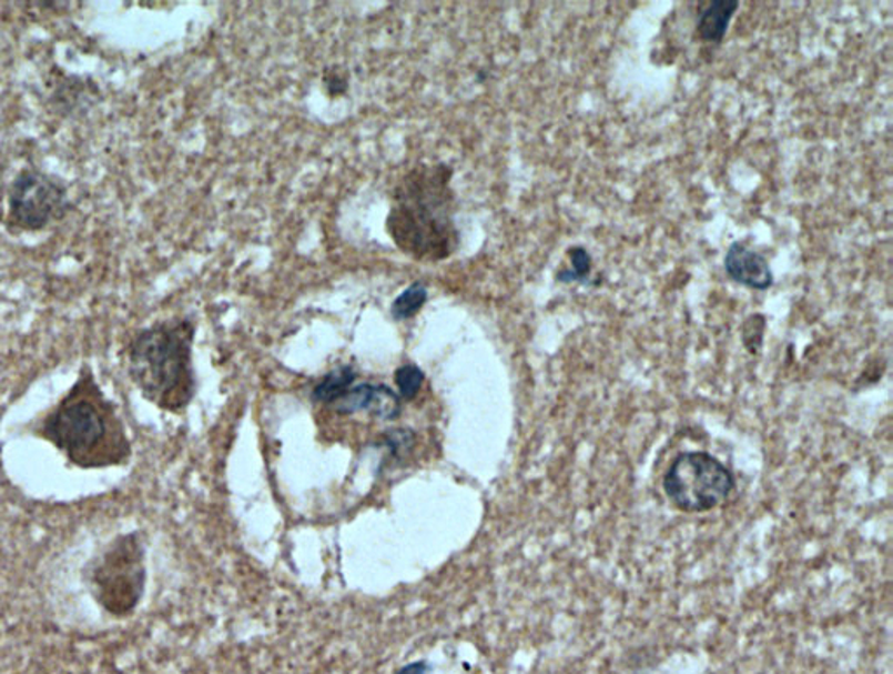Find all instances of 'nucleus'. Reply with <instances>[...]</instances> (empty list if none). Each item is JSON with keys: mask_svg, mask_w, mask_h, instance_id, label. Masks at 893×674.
<instances>
[{"mask_svg": "<svg viewBox=\"0 0 893 674\" xmlns=\"http://www.w3.org/2000/svg\"><path fill=\"white\" fill-rule=\"evenodd\" d=\"M30 432L50 442L70 465L82 471L128 465L133 456L118 405L103 392L88 364L82 365L65 395L33 421Z\"/></svg>", "mask_w": 893, "mask_h": 674, "instance_id": "nucleus-1", "label": "nucleus"}, {"mask_svg": "<svg viewBox=\"0 0 893 674\" xmlns=\"http://www.w3.org/2000/svg\"><path fill=\"white\" fill-rule=\"evenodd\" d=\"M450 180L453 168L447 164H419L396 185L386 230L408 258L445 261L459 247Z\"/></svg>", "mask_w": 893, "mask_h": 674, "instance_id": "nucleus-2", "label": "nucleus"}, {"mask_svg": "<svg viewBox=\"0 0 893 674\" xmlns=\"http://www.w3.org/2000/svg\"><path fill=\"white\" fill-rule=\"evenodd\" d=\"M194 334L192 320H163L136 332L124 350L130 380L145 401L168 413H184L196 395Z\"/></svg>", "mask_w": 893, "mask_h": 674, "instance_id": "nucleus-3", "label": "nucleus"}, {"mask_svg": "<svg viewBox=\"0 0 893 674\" xmlns=\"http://www.w3.org/2000/svg\"><path fill=\"white\" fill-rule=\"evenodd\" d=\"M87 584L94 603L114 618L130 617L139 608L148 585L142 533H119L91 560Z\"/></svg>", "mask_w": 893, "mask_h": 674, "instance_id": "nucleus-4", "label": "nucleus"}, {"mask_svg": "<svg viewBox=\"0 0 893 674\" xmlns=\"http://www.w3.org/2000/svg\"><path fill=\"white\" fill-rule=\"evenodd\" d=\"M663 490L679 511L702 514L727 502L734 490V475L712 454L688 451L673 459Z\"/></svg>", "mask_w": 893, "mask_h": 674, "instance_id": "nucleus-5", "label": "nucleus"}, {"mask_svg": "<svg viewBox=\"0 0 893 674\" xmlns=\"http://www.w3.org/2000/svg\"><path fill=\"white\" fill-rule=\"evenodd\" d=\"M69 210V192L53 177L27 168L9 189V222L23 231H41Z\"/></svg>", "mask_w": 893, "mask_h": 674, "instance_id": "nucleus-6", "label": "nucleus"}, {"mask_svg": "<svg viewBox=\"0 0 893 674\" xmlns=\"http://www.w3.org/2000/svg\"><path fill=\"white\" fill-rule=\"evenodd\" d=\"M328 408L344 416L368 413L379 420L392 421L400 416L402 399L386 384L362 383L352 386Z\"/></svg>", "mask_w": 893, "mask_h": 674, "instance_id": "nucleus-7", "label": "nucleus"}, {"mask_svg": "<svg viewBox=\"0 0 893 674\" xmlns=\"http://www.w3.org/2000/svg\"><path fill=\"white\" fill-rule=\"evenodd\" d=\"M724 270L733 282L754 291H768L773 285V273L767 259L743 243H733L728 249Z\"/></svg>", "mask_w": 893, "mask_h": 674, "instance_id": "nucleus-8", "label": "nucleus"}, {"mask_svg": "<svg viewBox=\"0 0 893 674\" xmlns=\"http://www.w3.org/2000/svg\"><path fill=\"white\" fill-rule=\"evenodd\" d=\"M739 6V0H714V2H710L709 8L703 11L702 17L698 20V38L707 42H721Z\"/></svg>", "mask_w": 893, "mask_h": 674, "instance_id": "nucleus-9", "label": "nucleus"}, {"mask_svg": "<svg viewBox=\"0 0 893 674\" xmlns=\"http://www.w3.org/2000/svg\"><path fill=\"white\" fill-rule=\"evenodd\" d=\"M355 380V369L349 368V365L337 368L316 384L315 390H313V401L318 402V404H325L328 408L341 395H344L347 390L352 389Z\"/></svg>", "mask_w": 893, "mask_h": 674, "instance_id": "nucleus-10", "label": "nucleus"}, {"mask_svg": "<svg viewBox=\"0 0 893 674\" xmlns=\"http://www.w3.org/2000/svg\"><path fill=\"white\" fill-rule=\"evenodd\" d=\"M426 301H428V289H426L425 283L416 282L413 283V285H408L407 289L393 301V319L398 320V322L413 319V316H416L417 313L423 310Z\"/></svg>", "mask_w": 893, "mask_h": 674, "instance_id": "nucleus-11", "label": "nucleus"}, {"mask_svg": "<svg viewBox=\"0 0 893 674\" xmlns=\"http://www.w3.org/2000/svg\"><path fill=\"white\" fill-rule=\"evenodd\" d=\"M395 383L398 386V395L402 401H413L425 383V372L417 365L405 364L396 369Z\"/></svg>", "mask_w": 893, "mask_h": 674, "instance_id": "nucleus-12", "label": "nucleus"}, {"mask_svg": "<svg viewBox=\"0 0 893 674\" xmlns=\"http://www.w3.org/2000/svg\"><path fill=\"white\" fill-rule=\"evenodd\" d=\"M569 255H571L572 268L571 270L560 271V273L557 274V280L564 283H587L591 271L590 254H588L587 250L581 249V247H575V249L569 250Z\"/></svg>", "mask_w": 893, "mask_h": 674, "instance_id": "nucleus-13", "label": "nucleus"}, {"mask_svg": "<svg viewBox=\"0 0 893 674\" xmlns=\"http://www.w3.org/2000/svg\"><path fill=\"white\" fill-rule=\"evenodd\" d=\"M764 328H767V320L763 315H754L747 320L743 325V344L749 352H759V348L763 344Z\"/></svg>", "mask_w": 893, "mask_h": 674, "instance_id": "nucleus-14", "label": "nucleus"}, {"mask_svg": "<svg viewBox=\"0 0 893 674\" xmlns=\"http://www.w3.org/2000/svg\"><path fill=\"white\" fill-rule=\"evenodd\" d=\"M323 84H325V90L331 97H337V94L346 93L349 78H347L343 69L335 67V69L327 70V74L323 78Z\"/></svg>", "mask_w": 893, "mask_h": 674, "instance_id": "nucleus-15", "label": "nucleus"}, {"mask_svg": "<svg viewBox=\"0 0 893 674\" xmlns=\"http://www.w3.org/2000/svg\"><path fill=\"white\" fill-rule=\"evenodd\" d=\"M429 671H432V666H429L428 662L414 661L402 666L395 674H429Z\"/></svg>", "mask_w": 893, "mask_h": 674, "instance_id": "nucleus-16", "label": "nucleus"}]
</instances>
